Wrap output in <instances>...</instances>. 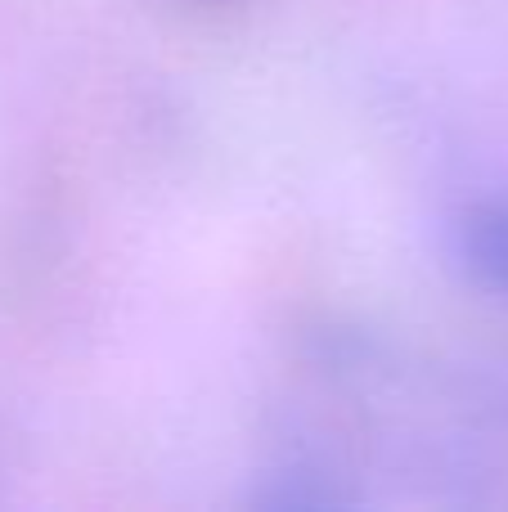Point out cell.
Returning a JSON list of instances; mask_svg holds the SVG:
<instances>
[{"label":"cell","mask_w":508,"mask_h":512,"mask_svg":"<svg viewBox=\"0 0 508 512\" xmlns=\"http://www.w3.org/2000/svg\"><path fill=\"white\" fill-rule=\"evenodd\" d=\"M455 256L477 288L508 297V198H482L459 212Z\"/></svg>","instance_id":"1"}]
</instances>
